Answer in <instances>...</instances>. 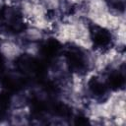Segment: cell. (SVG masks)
<instances>
[{"label":"cell","mask_w":126,"mask_h":126,"mask_svg":"<svg viewBox=\"0 0 126 126\" xmlns=\"http://www.w3.org/2000/svg\"><path fill=\"white\" fill-rule=\"evenodd\" d=\"M18 36L20 40L24 42H38V43H43L49 36L50 34L47 33L46 32L32 26V25H27L24 30L18 33Z\"/></svg>","instance_id":"cell-1"}]
</instances>
